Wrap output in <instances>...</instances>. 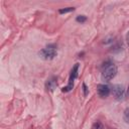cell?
Instances as JSON below:
<instances>
[{
    "mask_svg": "<svg viewBox=\"0 0 129 129\" xmlns=\"http://www.w3.org/2000/svg\"><path fill=\"white\" fill-rule=\"evenodd\" d=\"M56 53H57L56 45L55 44H48L38 52V55L45 60H50L56 56Z\"/></svg>",
    "mask_w": 129,
    "mask_h": 129,
    "instance_id": "obj_1",
    "label": "cell"
},
{
    "mask_svg": "<svg viewBox=\"0 0 129 129\" xmlns=\"http://www.w3.org/2000/svg\"><path fill=\"white\" fill-rule=\"evenodd\" d=\"M117 75V67L115 64H110L109 67L105 68L102 72V80L105 82H110L111 80H113L115 78V76Z\"/></svg>",
    "mask_w": 129,
    "mask_h": 129,
    "instance_id": "obj_2",
    "label": "cell"
},
{
    "mask_svg": "<svg viewBox=\"0 0 129 129\" xmlns=\"http://www.w3.org/2000/svg\"><path fill=\"white\" fill-rule=\"evenodd\" d=\"M78 71H79V63H76V64L73 67L72 71H71L70 78H69V83H68V85H67L66 87H63V88L61 89V92L67 93V92H70V91L74 88V82H75V80H76L77 77H78Z\"/></svg>",
    "mask_w": 129,
    "mask_h": 129,
    "instance_id": "obj_3",
    "label": "cell"
},
{
    "mask_svg": "<svg viewBox=\"0 0 129 129\" xmlns=\"http://www.w3.org/2000/svg\"><path fill=\"white\" fill-rule=\"evenodd\" d=\"M112 94L114 96V98L118 101H121L124 99V96H125V90H124V87L122 85H113L112 87Z\"/></svg>",
    "mask_w": 129,
    "mask_h": 129,
    "instance_id": "obj_4",
    "label": "cell"
},
{
    "mask_svg": "<svg viewBox=\"0 0 129 129\" xmlns=\"http://www.w3.org/2000/svg\"><path fill=\"white\" fill-rule=\"evenodd\" d=\"M110 92H111L110 88L105 84H99L97 86V93L101 98H107L110 95Z\"/></svg>",
    "mask_w": 129,
    "mask_h": 129,
    "instance_id": "obj_5",
    "label": "cell"
},
{
    "mask_svg": "<svg viewBox=\"0 0 129 129\" xmlns=\"http://www.w3.org/2000/svg\"><path fill=\"white\" fill-rule=\"evenodd\" d=\"M57 86V79L55 77H50L45 82V89L47 92H53Z\"/></svg>",
    "mask_w": 129,
    "mask_h": 129,
    "instance_id": "obj_6",
    "label": "cell"
},
{
    "mask_svg": "<svg viewBox=\"0 0 129 129\" xmlns=\"http://www.w3.org/2000/svg\"><path fill=\"white\" fill-rule=\"evenodd\" d=\"M75 8L74 7H67V8H61L58 10V13L59 14H64V13H69V12H72L74 11Z\"/></svg>",
    "mask_w": 129,
    "mask_h": 129,
    "instance_id": "obj_7",
    "label": "cell"
},
{
    "mask_svg": "<svg viewBox=\"0 0 129 129\" xmlns=\"http://www.w3.org/2000/svg\"><path fill=\"white\" fill-rule=\"evenodd\" d=\"M123 119H124V121H125L126 123L129 124V107L126 108V109L124 110V113H123Z\"/></svg>",
    "mask_w": 129,
    "mask_h": 129,
    "instance_id": "obj_8",
    "label": "cell"
},
{
    "mask_svg": "<svg viewBox=\"0 0 129 129\" xmlns=\"http://www.w3.org/2000/svg\"><path fill=\"white\" fill-rule=\"evenodd\" d=\"M92 129H104V126H103V124H102L100 121H96V122L93 124Z\"/></svg>",
    "mask_w": 129,
    "mask_h": 129,
    "instance_id": "obj_9",
    "label": "cell"
},
{
    "mask_svg": "<svg viewBox=\"0 0 129 129\" xmlns=\"http://www.w3.org/2000/svg\"><path fill=\"white\" fill-rule=\"evenodd\" d=\"M76 20H77V22L83 23V22H86V21H87V17H86L85 15H78V16L76 17Z\"/></svg>",
    "mask_w": 129,
    "mask_h": 129,
    "instance_id": "obj_10",
    "label": "cell"
},
{
    "mask_svg": "<svg viewBox=\"0 0 129 129\" xmlns=\"http://www.w3.org/2000/svg\"><path fill=\"white\" fill-rule=\"evenodd\" d=\"M82 88H83V95H84L85 97L88 96V94H89V89H88V87H87V85H86L85 83H83Z\"/></svg>",
    "mask_w": 129,
    "mask_h": 129,
    "instance_id": "obj_11",
    "label": "cell"
},
{
    "mask_svg": "<svg viewBox=\"0 0 129 129\" xmlns=\"http://www.w3.org/2000/svg\"><path fill=\"white\" fill-rule=\"evenodd\" d=\"M126 42H127V44H128V46H129V30H128V32L126 33Z\"/></svg>",
    "mask_w": 129,
    "mask_h": 129,
    "instance_id": "obj_12",
    "label": "cell"
},
{
    "mask_svg": "<svg viewBox=\"0 0 129 129\" xmlns=\"http://www.w3.org/2000/svg\"><path fill=\"white\" fill-rule=\"evenodd\" d=\"M128 94H129V87H128Z\"/></svg>",
    "mask_w": 129,
    "mask_h": 129,
    "instance_id": "obj_13",
    "label": "cell"
},
{
    "mask_svg": "<svg viewBox=\"0 0 129 129\" xmlns=\"http://www.w3.org/2000/svg\"><path fill=\"white\" fill-rule=\"evenodd\" d=\"M47 129H50V128H47Z\"/></svg>",
    "mask_w": 129,
    "mask_h": 129,
    "instance_id": "obj_14",
    "label": "cell"
}]
</instances>
